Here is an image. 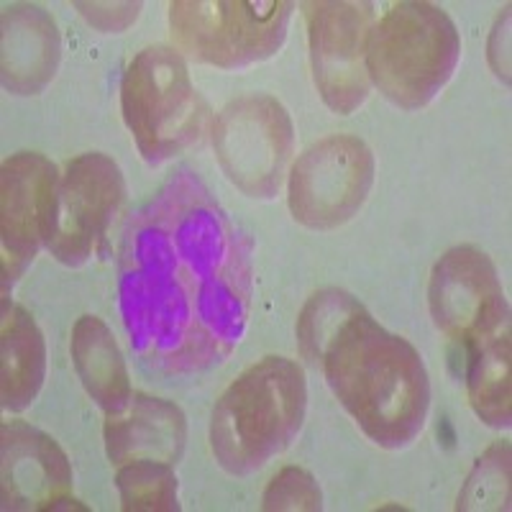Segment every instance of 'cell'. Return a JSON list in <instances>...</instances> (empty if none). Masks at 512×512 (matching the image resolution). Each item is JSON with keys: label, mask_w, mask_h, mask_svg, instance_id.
Returning <instances> with one entry per match:
<instances>
[{"label": "cell", "mask_w": 512, "mask_h": 512, "mask_svg": "<svg viewBox=\"0 0 512 512\" xmlns=\"http://www.w3.org/2000/svg\"><path fill=\"white\" fill-rule=\"evenodd\" d=\"M180 187H169L157 210L152 205L146 213L152 254L126 274L128 328L152 341L172 367H198L239 341L246 267L236 233L218 208L203 205L205 192Z\"/></svg>", "instance_id": "obj_1"}, {"label": "cell", "mask_w": 512, "mask_h": 512, "mask_svg": "<svg viewBox=\"0 0 512 512\" xmlns=\"http://www.w3.org/2000/svg\"><path fill=\"white\" fill-rule=\"evenodd\" d=\"M305 359L323 369L336 400L374 443L402 448L423 431L431 402L423 359L361 305L338 320Z\"/></svg>", "instance_id": "obj_2"}, {"label": "cell", "mask_w": 512, "mask_h": 512, "mask_svg": "<svg viewBox=\"0 0 512 512\" xmlns=\"http://www.w3.org/2000/svg\"><path fill=\"white\" fill-rule=\"evenodd\" d=\"M303 369L285 356H267L246 369L218 400L210 420V448L231 474L262 469L300 433L305 418Z\"/></svg>", "instance_id": "obj_3"}, {"label": "cell", "mask_w": 512, "mask_h": 512, "mask_svg": "<svg viewBox=\"0 0 512 512\" xmlns=\"http://www.w3.org/2000/svg\"><path fill=\"white\" fill-rule=\"evenodd\" d=\"M461 57L454 21L433 3H395L374 21L367 75L379 93L405 111H418L443 90Z\"/></svg>", "instance_id": "obj_4"}, {"label": "cell", "mask_w": 512, "mask_h": 512, "mask_svg": "<svg viewBox=\"0 0 512 512\" xmlns=\"http://www.w3.org/2000/svg\"><path fill=\"white\" fill-rule=\"evenodd\" d=\"M121 111L146 162L177 157L203 134L208 108L175 49L146 47L128 64Z\"/></svg>", "instance_id": "obj_5"}, {"label": "cell", "mask_w": 512, "mask_h": 512, "mask_svg": "<svg viewBox=\"0 0 512 512\" xmlns=\"http://www.w3.org/2000/svg\"><path fill=\"white\" fill-rule=\"evenodd\" d=\"M292 8L287 0H180L169 6V31L192 59L239 70L280 52Z\"/></svg>", "instance_id": "obj_6"}, {"label": "cell", "mask_w": 512, "mask_h": 512, "mask_svg": "<svg viewBox=\"0 0 512 512\" xmlns=\"http://www.w3.org/2000/svg\"><path fill=\"white\" fill-rule=\"evenodd\" d=\"M213 149L223 175L244 195L274 198L295 152L290 113L272 95L233 100L213 126Z\"/></svg>", "instance_id": "obj_7"}, {"label": "cell", "mask_w": 512, "mask_h": 512, "mask_svg": "<svg viewBox=\"0 0 512 512\" xmlns=\"http://www.w3.org/2000/svg\"><path fill=\"white\" fill-rule=\"evenodd\" d=\"M374 185V154L356 136L320 139L290 169L292 218L313 231H331L356 216Z\"/></svg>", "instance_id": "obj_8"}, {"label": "cell", "mask_w": 512, "mask_h": 512, "mask_svg": "<svg viewBox=\"0 0 512 512\" xmlns=\"http://www.w3.org/2000/svg\"><path fill=\"white\" fill-rule=\"evenodd\" d=\"M428 303L438 331L472 354L489 338L510 331L507 300L495 264L477 246H456L433 267Z\"/></svg>", "instance_id": "obj_9"}, {"label": "cell", "mask_w": 512, "mask_h": 512, "mask_svg": "<svg viewBox=\"0 0 512 512\" xmlns=\"http://www.w3.org/2000/svg\"><path fill=\"white\" fill-rule=\"evenodd\" d=\"M121 200L118 164L100 152L80 154L57 175L44 246L67 267H80L108 231Z\"/></svg>", "instance_id": "obj_10"}, {"label": "cell", "mask_w": 512, "mask_h": 512, "mask_svg": "<svg viewBox=\"0 0 512 512\" xmlns=\"http://www.w3.org/2000/svg\"><path fill=\"white\" fill-rule=\"evenodd\" d=\"M310 64L320 98L331 111L349 116L369 95L367 44L374 26L372 3L320 0L305 3Z\"/></svg>", "instance_id": "obj_11"}, {"label": "cell", "mask_w": 512, "mask_h": 512, "mask_svg": "<svg viewBox=\"0 0 512 512\" xmlns=\"http://www.w3.org/2000/svg\"><path fill=\"white\" fill-rule=\"evenodd\" d=\"M57 167L34 152L13 154L3 162L0 177V251H3V287L18 280L34 262L47 236L52 213Z\"/></svg>", "instance_id": "obj_12"}, {"label": "cell", "mask_w": 512, "mask_h": 512, "mask_svg": "<svg viewBox=\"0 0 512 512\" xmlns=\"http://www.w3.org/2000/svg\"><path fill=\"white\" fill-rule=\"evenodd\" d=\"M72 487L62 448L29 423H3V507L52 510Z\"/></svg>", "instance_id": "obj_13"}, {"label": "cell", "mask_w": 512, "mask_h": 512, "mask_svg": "<svg viewBox=\"0 0 512 512\" xmlns=\"http://www.w3.org/2000/svg\"><path fill=\"white\" fill-rule=\"evenodd\" d=\"M105 446L118 466L139 459L175 464L185 446V415L167 400L131 395L126 408L108 415Z\"/></svg>", "instance_id": "obj_14"}, {"label": "cell", "mask_w": 512, "mask_h": 512, "mask_svg": "<svg viewBox=\"0 0 512 512\" xmlns=\"http://www.w3.org/2000/svg\"><path fill=\"white\" fill-rule=\"evenodd\" d=\"M59 64V34L52 16L31 3L3 13V85L8 93L36 95Z\"/></svg>", "instance_id": "obj_15"}, {"label": "cell", "mask_w": 512, "mask_h": 512, "mask_svg": "<svg viewBox=\"0 0 512 512\" xmlns=\"http://www.w3.org/2000/svg\"><path fill=\"white\" fill-rule=\"evenodd\" d=\"M47 372V349L36 320L21 305L3 300L0 323V390L3 408L21 413L36 400Z\"/></svg>", "instance_id": "obj_16"}, {"label": "cell", "mask_w": 512, "mask_h": 512, "mask_svg": "<svg viewBox=\"0 0 512 512\" xmlns=\"http://www.w3.org/2000/svg\"><path fill=\"white\" fill-rule=\"evenodd\" d=\"M72 361L88 395L105 413H118L131 400L126 361L111 328L95 315H82L72 328Z\"/></svg>", "instance_id": "obj_17"}, {"label": "cell", "mask_w": 512, "mask_h": 512, "mask_svg": "<svg viewBox=\"0 0 512 512\" xmlns=\"http://www.w3.org/2000/svg\"><path fill=\"white\" fill-rule=\"evenodd\" d=\"M469 400L492 428L510 425V331L489 338L466 356Z\"/></svg>", "instance_id": "obj_18"}, {"label": "cell", "mask_w": 512, "mask_h": 512, "mask_svg": "<svg viewBox=\"0 0 512 512\" xmlns=\"http://www.w3.org/2000/svg\"><path fill=\"white\" fill-rule=\"evenodd\" d=\"M116 484L121 492V507L126 512L180 510L172 464L152 459L128 461L118 469Z\"/></svg>", "instance_id": "obj_19"}, {"label": "cell", "mask_w": 512, "mask_h": 512, "mask_svg": "<svg viewBox=\"0 0 512 512\" xmlns=\"http://www.w3.org/2000/svg\"><path fill=\"white\" fill-rule=\"evenodd\" d=\"M510 507V443L497 441L477 459L466 477L456 510H507Z\"/></svg>", "instance_id": "obj_20"}, {"label": "cell", "mask_w": 512, "mask_h": 512, "mask_svg": "<svg viewBox=\"0 0 512 512\" xmlns=\"http://www.w3.org/2000/svg\"><path fill=\"white\" fill-rule=\"evenodd\" d=\"M318 482L305 469L287 466L269 482L262 510H320Z\"/></svg>", "instance_id": "obj_21"}]
</instances>
